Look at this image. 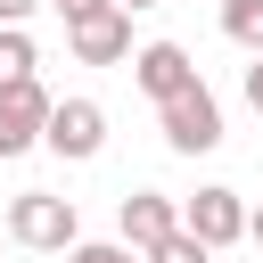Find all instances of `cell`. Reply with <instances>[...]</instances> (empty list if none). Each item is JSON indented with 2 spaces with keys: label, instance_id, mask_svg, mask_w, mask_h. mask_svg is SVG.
<instances>
[{
  "label": "cell",
  "instance_id": "10",
  "mask_svg": "<svg viewBox=\"0 0 263 263\" xmlns=\"http://www.w3.org/2000/svg\"><path fill=\"white\" fill-rule=\"evenodd\" d=\"M25 74H33V33L25 25H0V90L25 82Z\"/></svg>",
  "mask_w": 263,
  "mask_h": 263
},
{
  "label": "cell",
  "instance_id": "11",
  "mask_svg": "<svg viewBox=\"0 0 263 263\" xmlns=\"http://www.w3.org/2000/svg\"><path fill=\"white\" fill-rule=\"evenodd\" d=\"M148 263H214V247H205V238L181 222L173 238H156V247H148Z\"/></svg>",
  "mask_w": 263,
  "mask_h": 263
},
{
  "label": "cell",
  "instance_id": "15",
  "mask_svg": "<svg viewBox=\"0 0 263 263\" xmlns=\"http://www.w3.org/2000/svg\"><path fill=\"white\" fill-rule=\"evenodd\" d=\"M247 238H255V247H263V205H255V214H247Z\"/></svg>",
  "mask_w": 263,
  "mask_h": 263
},
{
  "label": "cell",
  "instance_id": "13",
  "mask_svg": "<svg viewBox=\"0 0 263 263\" xmlns=\"http://www.w3.org/2000/svg\"><path fill=\"white\" fill-rule=\"evenodd\" d=\"M247 107L263 115V49H255V66H247Z\"/></svg>",
  "mask_w": 263,
  "mask_h": 263
},
{
  "label": "cell",
  "instance_id": "7",
  "mask_svg": "<svg viewBox=\"0 0 263 263\" xmlns=\"http://www.w3.org/2000/svg\"><path fill=\"white\" fill-rule=\"evenodd\" d=\"M132 82L164 107V99H181V90L197 82V66H189V49H181V41H148V49L132 58Z\"/></svg>",
  "mask_w": 263,
  "mask_h": 263
},
{
  "label": "cell",
  "instance_id": "2",
  "mask_svg": "<svg viewBox=\"0 0 263 263\" xmlns=\"http://www.w3.org/2000/svg\"><path fill=\"white\" fill-rule=\"evenodd\" d=\"M66 41H74L82 66H115V58H132V8L123 0H82V8H66Z\"/></svg>",
  "mask_w": 263,
  "mask_h": 263
},
{
  "label": "cell",
  "instance_id": "16",
  "mask_svg": "<svg viewBox=\"0 0 263 263\" xmlns=\"http://www.w3.org/2000/svg\"><path fill=\"white\" fill-rule=\"evenodd\" d=\"M123 8H156V0H123Z\"/></svg>",
  "mask_w": 263,
  "mask_h": 263
},
{
  "label": "cell",
  "instance_id": "3",
  "mask_svg": "<svg viewBox=\"0 0 263 263\" xmlns=\"http://www.w3.org/2000/svg\"><path fill=\"white\" fill-rule=\"evenodd\" d=\"M156 115H164V148H173V156H205V148H222V107H214L205 82H189V90L164 99Z\"/></svg>",
  "mask_w": 263,
  "mask_h": 263
},
{
  "label": "cell",
  "instance_id": "8",
  "mask_svg": "<svg viewBox=\"0 0 263 263\" xmlns=\"http://www.w3.org/2000/svg\"><path fill=\"white\" fill-rule=\"evenodd\" d=\"M115 230H123V238H132V247L148 255L156 238H173V230H181V205H173L164 189H132V197L115 205Z\"/></svg>",
  "mask_w": 263,
  "mask_h": 263
},
{
  "label": "cell",
  "instance_id": "5",
  "mask_svg": "<svg viewBox=\"0 0 263 263\" xmlns=\"http://www.w3.org/2000/svg\"><path fill=\"white\" fill-rule=\"evenodd\" d=\"M49 107H58V99H49L33 74H25V82H8V90H0V156H25V148L49 132Z\"/></svg>",
  "mask_w": 263,
  "mask_h": 263
},
{
  "label": "cell",
  "instance_id": "9",
  "mask_svg": "<svg viewBox=\"0 0 263 263\" xmlns=\"http://www.w3.org/2000/svg\"><path fill=\"white\" fill-rule=\"evenodd\" d=\"M222 33L255 58V49H263V0H222Z\"/></svg>",
  "mask_w": 263,
  "mask_h": 263
},
{
  "label": "cell",
  "instance_id": "4",
  "mask_svg": "<svg viewBox=\"0 0 263 263\" xmlns=\"http://www.w3.org/2000/svg\"><path fill=\"white\" fill-rule=\"evenodd\" d=\"M41 148H49V156H66V164H90V156L107 148V107H99V99H58V107H49Z\"/></svg>",
  "mask_w": 263,
  "mask_h": 263
},
{
  "label": "cell",
  "instance_id": "6",
  "mask_svg": "<svg viewBox=\"0 0 263 263\" xmlns=\"http://www.w3.org/2000/svg\"><path fill=\"white\" fill-rule=\"evenodd\" d=\"M181 222L222 255V247H238V238H247V197H238V189H197V197L181 205Z\"/></svg>",
  "mask_w": 263,
  "mask_h": 263
},
{
  "label": "cell",
  "instance_id": "12",
  "mask_svg": "<svg viewBox=\"0 0 263 263\" xmlns=\"http://www.w3.org/2000/svg\"><path fill=\"white\" fill-rule=\"evenodd\" d=\"M66 263H148V255H140L132 238H74Z\"/></svg>",
  "mask_w": 263,
  "mask_h": 263
},
{
  "label": "cell",
  "instance_id": "14",
  "mask_svg": "<svg viewBox=\"0 0 263 263\" xmlns=\"http://www.w3.org/2000/svg\"><path fill=\"white\" fill-rule=\"evenodd\" d=\"M33 8H41V0H0V25H25Z\"/></svg>",
  "mask_w": 263,
  "mask_h": 263
},
{
  "label": "cell",
  "instance_id": "1",
  "mask_svg": "<svg viewBox=\"0 0 263 263\" xmlns=\"http://www.w3.org/2000/svg\"><path fill=\"white\" fill-rule=\"evenodd\" d=\"M8 238H16V247H41V255H66V247L82 238V214H74V197H58V189H16V197H8Z\"/></svg>",
  "mask_w": 263,
  "mask_h": 263
}]
</instances>
